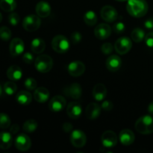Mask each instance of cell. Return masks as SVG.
I'll return each instance as SVG.
<instances>
[{
	"label": "cell",
	"mask_w": 153,
	"mask_h": 153,
	"mask_svg": "<svg viewBox=\"0 0 153 153\" xmlns=\"http://www.w3.org/2000/svg\"><path fill=\"white\" fill-rule=\"evenodd\" d=\"M111 28L107 23L99 24L94 29V35L99 40H105L111 34Z\"/></svg>",
	"instance_id": "obj_11"
},
{
	"label": "cell",
	"mask_w": 153,
	"mask_h": 153,
	"mask_svg": "<svg viewBox=\"0 0 153 153\" xmlns=\"http://www.w3.org/2000/svg\"><path fill=\"white\" fill-rule=\"evenodd\" d=\"M144 26L146 27L147 29H153V19L150 18L145 21Z\"/></svg>",
	"instance_id": "obj_42"
},
{
	"label": "cell",
	"mask_w": 153,
	"mask_h": 153,
	"mask_svg": "<svg viewBox=\"0 0 153 153\" xmlns=\"http://www.w3.org/2000/svg\"><path fill=\"white\" fill-rule=\"evenodd\" d=\"M65 94L69 97L74 99V100H79L82 94V87L78 83H73L70 86L65 88Z\"/></svg>",
	"instance_id": "obj_16"
},
{
	"label": "cell",
	"mask_w": 153,
	"mask_h": 153,
	"mask_svg": "<svg viewBox=\"0 0 153 153\" xmlns=\"http://www.w3.org/2000/svg\"><path fill=\"white\" fill-rule=\"evenodd\" d=\"M70 142L74 147H84L87 143L86 134L79 129L73 130L70 135Z\"/></svg>",
	"instance_id": "obj_7"
},
{
	"label": "cell",
	"mask_w": 153,
	"mask_h": 153,
	"mask_svg": "<svg viewBox=\"0 0 153 153\" xmlns=\"http://www.w3.org/2000/svg\"><path fill=\"white\" fill-rule=\"evenodd\" d=\"M24 85H25V88L29 91H33V90L36 89L37 88V82L35 79H32V78H28L24 82Z\"/></svg>",
	"instance_id": "obj_34"
},
{
	"label": "cell",
	"mask_w": 153,
	"mask_h": 153,
	"mask_svg": "<svg viewBox=\"0 0 153 153\" xmlns=\"http://www.w3.org/2000/svg\"><path fill=\"white\" fill-rule=\"evenodd\" d=\"M107 88L103 84L99 83L94 86L93 89V97L97 101L101 102L105 99L107 96Z\"/></svg>",
	"instance_id": "obj_20"
},
{
	"label": "cell",
	"mask_w": 153,
	"mask_h": 153,
	"mask_svg": "<svg viewBox=\"0 0 153 153\" xmlns=\"http://www.w3.org/2000/svg\"><path fill=\"white\" fill-rule=\"evenodd\" d=\"M24 49H25L24 42L22 41V39L18 38V37L13 38L10 42V46H9L10 54L13 57L21 55L23 52Z\"/></svg>",
	"instance_id": "obj_14"
},
{
	"label": "cell",
	"mask_w": 153,
	"mask_h": 153,
	"mask_svg": "<svg viewBox=\"0 0 153 153\" xmlns=\"http://www.w3.org/2000/svg\"><path fill=\"white\" fill-rule=\"evenodd\" d=\"M101 114V107L95 102H91L88 105L85 110L86 117L90 120H95L100 117Z\"/></svg>",
	"instance_id": "obj_18"
},
{
	"label": "cell",
	"mask_w": 153,
	"mask_h": 153,
	"mask_svg": "<svg viewBox=\"0 0 153 153\" xmlns=\"http://www.w3.org/2000/svg\"><path fill=\"white\" fill-rule=\"evenodd\" d=\"M145 43L148 47H153V32H149V34L145 36Z\"/></svg>",
	"instance_id": "obj_40"
},
{
	"label": "cell",
	"mask_w": 153,
	"mask_h": 153,
	"mask_svg": "<svg viewBox=\"0 0 153 153\" xmlns=\"http://www.w3.org/2000/svg\"><path fill=\"white\" fill-rule=\"evenodd\" d=\"M82 108L81 105L77 102H72L69 103L67 107V115L71 119H78L82 115Z\"/></svg>",
	"instance_id": "obj_15"
},
{
	"label": "cell",
	"mask_w": 153,
	"mask_h": 153,
	"mask_svg": "<svg viewBox=\"0 0 153 153\" xmlns=\"http://www.w3.org/2000/svg\"><path fill=\"white\" fill-rule=\"evenodd\" d=\"M149 9L146 0H128L126 10L133 17L140 18L146 14Z\"/></svg>",
	"instance_id": "obj_1"
},
{
	"label": "cell",
	"mask_w": 153,
	"mask_h": 153,
	"mask_svg": "<svg viewBox=\"0 0 153 153\" xmlns=\"http://www.w3.org/2000/svg\"><path fill=\"white\" fill-rule=\"evenodd\" d=\"M121 65H122V60L116 55H111L106 60V67L109 71H117L121 67Z\"/></svg>",
	"instance_id": "obj_19"
},
{
	"label": "cell",
	"mask_w": 153,
	"mask_h": 153,
	"mask_svg": "<svg viewBox=\"0 0 153 153\" xmlns=\"http://www.w3.org/2000/svg\"><path fill=\"white\" fill-rule=\"evenodd\" d=\"M69 74L73 77H79L85 71V65L83 62L75 61L70 63L67 67Z\"/></svg>",
	"instance_id": "obj_13"
},
{
	"label": "cell",
	"mask_w": 153,
	"mask_h": 153,
	"mask_svg": "<svg viewBox=\"0 0 153 153\" xmlns=\"http://www.w3.org/2000/svg\"><path fill=\"white\" fill-rule=\"evenodd\" d=\"M46 43L41 38H35L31 41V49L34 53L40 54L45 50Z\"/></svg>",
	"instance_id": "obj_26"
},
{
	"label": "cell",
	"mask_w": 153,
	"mask_h": 153,
	"mask_svg": "<svg viewBox=\"0 0 153 153\" xmlns=\"http://www.w3.org/2000/svg\"><path fill=\"white\" fill-rule=\"evenodd\" d=\"M10 123L11 121L8 115L4 113H0V128L6 129L10 127Z\"/></svg>",
	"instance_id": "obj_32"
},
{
	"label": "cell",
	"mask_w": 153,
	"mask_h": 153,
	"mask_svg": "<svg viewBox=\"0 0 153 153\" xmlns=\"http://www.w3.org/2000/svg\"><path fill=\"white\" fill-rule=\"evenodd\" d=\"M7 76L10 81H18L22 78V69L16 65H12L7 69Z\"/></svg>",
	"instance_id": "obj_24"
},
{
	"label": "cell",
	"mask_w": 153,
	"mask_h": 153,
	"mask_svg": "<svg viewBox=\"0 0 153 153\" xmlns=\"http://www.w3.org/2000/svg\"><path fill=\"white\" fill-rule=\"evenodd\" d=\"M113 103L111 102L110 101H108V100L104 101L102 102V108L104 111H111L113 109Z\"/></svg>",
	"instance_id": "obj_41"
},
{
	"label": "cell",
	"mask_w": 153,
	"mask_h": 153,
	"mask_svg": "<svg viewBox=\"0 0 153 153\" xmlns=\"http://www.w3.org/2000/svg\"><path fill=\"white\" fill-rule=\"evenodd\" d=\"M84 21L89 26H93L97 22V16L94 11L89 10L84 16Z\"/></svg>",
	"instance_id": "obj_28"
},
{
	"label": "cell",
	"mask_w": 153,
	"mask_h": 153,
	"mask_svg": "<svg viewBox=\"0 0 153 153\" xmlns=\"http://www.w3.org/2000/svg\"><path fill=\"white\" fill-rule=\"evenodd\" d=\"M19 20H20V18H19V16L18 13H11L8 16V21L9 23L11 25H17L19 22Z\"/></svg>",
	"instance_id": "obj_36"
},
{
	"label": "cell",
	"mask_w": 153,
	"mask_h": 153,
	"mask_svg": "<svg viewBox=\"0 0 153 153\" xmlns=\"http://www.w3.org/2000/svg\"><path fill=\"white\" fill-rule=\"evenodd\" d=\"M22 61L25 63V64H32L34 61V55L31 53V52H25L22 56Z\"/></svg>",
	"instance_id": "obj_39"
},
{
	"label": "cell",
	"mask_w": 153,
	"mask_h": 153,
	"mask_svg": "<svg viewBox=\"0 0 153 153\" xmlns=\"http://www.w3.org/2000/svg\"><path fill=\"white\" fill-rule=\"evenodd\" d=\"M19 125H17V124H13V125H12L11 127H10V132L12 134H15L19 131Z\"/></svg>",
	"instance_id": "obj_44"
},
{
	"label": "cell",
	"mask_w": 153,
	"mask_h": 153,
	"mask_svg": "<svg viewBox=\"0 0 153 153\" xmlns=\"http://www.w3.org/2000/svg\"><path fill=\"white\" fill-rule=\"evenodd\" d=\"M52 47L58 53H65L70 49V42L64 35H57L52 39Z\"/></svg>",
	"instance_id": "obj_4"
},
{
	"label": "cell",
	"mask_w": 153,
	"mask_h": 153,
	"mask_svg": "<svg viewBox=\"0 0 153 153\" xmlns=\"http://www.w3.org/2000/svg\"><path fill=\"white\" fill-rule=\"evenodd\" d=\"M41 21L40 16H35L34 14H30L25 16L22 22V26L24 29L29 32L35 31L40 28Z\"/></svg>",
	"instance_id": "obj_5"
},
{
	"label": "cell",
	"mask_w": 153,
	"mask_h": 153,
	"mask_svg": "<svg viewBox=\"0 0 153 153\" xmlns=\"http://www.w3.org/2000/svg\"><path fill=\"white\" fill-rule=\"evenodd\" d=\"M119 139L120 143L124 146H129L132 144L135 139L134 132L128 128L122 130L120 133Z\"/></svg>",
	"instance_id": "obj_17"
},
{
	"label": "cell",
	"mask_w": 153,
	"mask_h": 153,
	"mask_svg": "<svg viewBox=\"0 0 153 153\" xmlns=\"http://www.w3.org/2000/svg\"><path fill=\"white\" fill-rule=\"evenodd\" d=\"M15 146L18 150L25 152L31 148V139L25 134H19L15 139Z\"/></svg>",
	"instance_id": "obj_10"
},
{
	"label": "cell",
	"mask_w": 153,
	"mask_h": 153,
	"mask_svg": "<svg viewBox=\"0 0 153 153\" xmlns=\"http://www.w3.org/2000/svg\"><path fill=\"white\" fill-rule=\"evenodd\" d=\"M148 111H149V114L153 115V101L149 103V106H148Z\"/></svg>",
	"instance_id": "obj_45"
},
{
	"label": "cell",
	"mask_w": 153,
	"mask_h": 153,
	"mask_svg": "<svg viewBox=\"0 0 153 153\" xmlns=\"http://www.w3.org/2000/svg\"><path fill=\"white\" fill-rule=\"evenodd\" d=\"M131 46V40L127 37H122L115 42L114 49L119 55H125L129 52Z\"/></svg>",
	"instance_id": "obj_6"
},
{
	"label": "cell",
	"mask_w": 153,
	"mask_h": 153,
	"mask_svg": "<svg viewBox=\"0 0 153 153\" xmlns=\"http://www.w3.org/2000/svg\"><path fill=\"white\" fill-rule=\"evenodd\" d=\"M1 94H2V88H1V86L0 85V96L1 95Z\"/></svg>",
	"instance_id": "obj_46"
},
{
	"label": "cell",
	"mask_w": 153,
	"mask_h": 153,
	"mask_svg": "<svg viewBox=\"0 0 153 153\" xmlns=\"http://www.w3.org/2000/svg\"><path fill=\"white\" fill-rule=\"evenodd\" d=\"M136 131L142 134H149L153 132V117L149 115L140 117L134 125Z\"/></svg>",
	"instance_id": "obj_2"
},
{
	"label": "cell",
	"mask_w": 153,
	"mask_h": 153,
	"mask_svg": "<svg viewBox=\"0 0 153 153\" xmlns=\"http://www.w3.org/2000/svg\"><path fill=\"white\" fill-rule=\"evenodd\" d=\"M114 46L111 43H105L101 46V51L105 55H109L113 52Z\"/></svg>",
	"instance_id": "obj_37"
},
{
	"label": "cell",
	"mask_w": 153,
	"mask_h": 153,
	"mask_svg": "<svg viewBox=\"0 0 153 153\" xmlns=\"http://www.w3.org/2000/svg\"><path fill=\"white\" fill-rule=\"evenodd\" d=\"M63 129L66 132H70V131H73V126L70 123H65L63 125Z\"/></svg>",
	"instance_id": "obj_43"
},
{
	"label": "cell",
	"mask_w": 153,
	"mask_h": 153,
	"mask_svg": "<svg viewBox=\"0 0 153 153\" xmlns=\"http://www.w3.org/2000/svg\"><path fill=\"white\" fill-rule=\"evenodd\" d=\"M82 35L81 34L80 32H78V31H75L70 36V39H71V41L73 44H77L79 42L82 40Z\"/></svg>",
	"instance_id": "obj_38"
},
{
	"label": "cell",
	"mask_w": 153,
	"mask_h": 153,
	"mask_svg": "<svg viewBox=\"0 0 153 153\" xmlns=\"http://www.w3.org/2000/svg\"><path fill=\"white\" fill-rule=\"evenodd\" d=\"M3 90H4V93L6 94H7L9 96H11L16 92L17 86L13 82V81H10V82H7L4 84Z\"/></svg>",
	"instance_id": "obj_31"
},
{
	"label": "cell",
	"mask_w": 153,
	"mask_h": 153,
	"mask_svg": "<svg viewBox=\"0 0 153 153\" xmlns=\"http://www.w3.org/2000/svg\"><path fill=\"white\" fill-rule=\"evenodd\" d=\"M34 67L36 70L40 73H48L52 70L53 67V60L49 55H40L34 61Z\"/></svg>",
	"instance_id": "obj_3"
},
{
	"label": "cell",
	"mask_w": 153,
	"mask_h": 153,
	"mask_svg": "<svg viewBox=\"0 0 153 153\" xmlns=\"http://www.w3.org/2000/svg\"><path fill=\"white\" fill-rule=\"evenodd\" d=\"M34 98L37 102H46L49 98V91L44 87H40L35 89L34 93Z\"/></svg>",
	"instance_id": "obj_21"
},
{
	"label": "cell",
	"mask_w": 153,
	"mask_h": 153,
	"mask_svg": "<svg viewBox=\"0 0 153 153\" xmlns=\"http://www.w3.org/2000/svg\"><path fill=\"white\" fill-rule=\"evenodd\" d=\"M22 128H23V130L25 131V132H28V133L34 132V131H36V129L37 128V121L32 119L25 121V122L24 123Z\"/></svg>",
	"instance_id": "obj_30"
},
{
	"label": "cell",
	"mask_w": 153,
	"mask_h": 153,
	"mask_svg": "<svg viewBox=\"0 0 153 153\" xmlns=\"http://www.w3.org/2000/svg\"><path fill=\"white\" fill-rule=\"evenodd\" d=\"M67 102L62 96H55L49 103V108L51 111L52 112H61L65 108Z\"/></svg>",
	"instance_id": "obj_12"
},
{
	"label": "cell",
	"mask_w": 153,
	"mask_h": 153,
	"mask_svg": "<svg viewBox=\"0 0 153 153\" xmlns=\"http://www.w3.org/2000/svg\"><path fill=\"white\" fill-rule=\"evenodd\" d=\"M131 39L135 43H140L145 38V33L143 29L140 28H134L131 34Z\"/></svg>",
	"instance_id": "obj_29"
},
{
	"label": "cell",
	"mask_w": 153,
	"mask_h": 153,
	"mask_svg": "<svg viewBox=\"0 0 153 153\" xmlns=\"http://www.w3.org/2000/svg\"><path fill=\"white\" fill-rule=\"evenodd\" d=\"M116 1H127V0H116Z\"/></svg>",
	"instance_id": "obj_48"
},
{
	"label": "cell",
	"mask_w": 153,
	"mask_h": 153,
	"mask_svg": "<svg viewBox=\"0 0 153 153\" xmlns=\"http://www.w3.org/2000/svg\"><path fill=\"white\" fill-rule=\"evenodd\" d=\"M118 141V137L116 133L113 131L108 130L102 134L101 137V142L105 148L114 147Z\"/></svg>",
	"instance_id": "obj_8"
},
{
	"label": "cell",
	"mask_w": 153,
	"mask_h": 153,
	"mask_svg": "<svg viewBox=\"0 0 153 153\" xmlns=\"http://www.w3.org/2000/svg\"><path fill=\"white\" fill-rule=\"evenodd\" d=\"M16 100L19 105H28L31 102L32 96L29 92L26 91H19L16 96Z\"/></svg>",
	"instance_id": "obj_25"
},
{
	"label": "cell",
	"mask_w": 153,
	"mask_h": 153,
	"mask_svg": "<svg viewBox=\"0 0 153 153\" xmlns=\"http://www.w3.org/2000/svg\"><path fill=\"white\" fill-rule=\"evenodd\" d=\"M113 30L116 34H122L126 30L125 24L122 22H117L113 25Z\"/></svg>",
	"instance_id": "obj_35"
},
{
	"label": "cell",
	"mask_w": 153,
	"mask_h": 153,
	"mask_svg": "<svg viewBox=\"0 0 153 153\" xmlns=\"http://www.w3.org/2000/svg\"><path fill=\"white\" fill-rule=\"evenodd\" d=\"M100 15L103 20L108 22H113L118 18V13L116 9L111 5H105L101 9Z\"/></svg>",
	"instance_id": "obj_9"
},
{
	"label": "cell",
	"mask_w": 153,
	"mask_h": 153,
	"mask_svg": "<svg viewBox=\"0 0 153 153\" xmlns=\"http://www.w3.org/2000/svg\"><path fill=\"white\" fill-rule=\"evenodd\" d=\"M1 20H2V16H1V13H0V22H1Z\"/></svg>",
	"instance_id": "obj_47"
},
{
	"label": "cell",
	"mask_w": 153,
	"mask_h": 153,
	"mask_svg": "<svg viewBox=\"0 0 153 153\" xmlns=\"http://www.w3.org/2000/svg\"><path fill=\"white\" fill-rule=\"evenodd\" d=\"M0 7L5 12H12L16 7L15 0H0Z\"/></svg>",
	"instance_id": "obj_27"
},
{
	"label": "cell",
	"mask_w": 153,
	"mask_h": 153,
	"mask_svg": "<svg viewBox=\"0 0 153 153\" xmlns=\"http://www.w3.org/2000/svg\"><path fill=\"white\" fill-rule=\"evenodd\" d=\"M36 12L37 16L41 18L47 17L51 13V7L46 1H40L36 5Z\"/></svg>",
	"instance_id": "obj_22"
},
{
	"label": "cell",
	"mask_w": 153,
	"mask_h": 153,
	"mask_svg": "<svg viewBox=\"0 0 153 153\" xmlns=\"http://www.w3.org/2000/svg\"><path fill=\"white\" fill-rule=\"evenodd\" d=\"M11 31L7 26H1L0 28V39L4 41H8L11 37Z\"/></svg>",
	"instance_id": "obj_33"
},
{
	"label": "cell",
	"mask_w": 153,
	"mask_h": 153,
	"mask_svg": "<svg viewBox=\"0 0 153 153\" xmlns=\"http://www.w3.org/2000/svg\"><path fill=\"white\" fill-rule=\"evenodd\" d=\"M13 143V137L11 133L2 131L0 133V149H8Z\"/></svg>",
	"instance_id": "obj_23"
}]
</instances>
